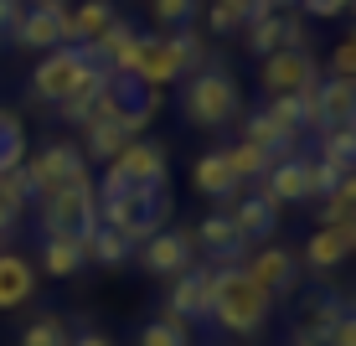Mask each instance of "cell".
<instances>
[{
	"instance_id": "obj_1",
	"label": "cell",
	"mask_w": 356,
	"mask_h": 346,
	"mask_svg": "<svg viewBox=\"0 0 356 346\" xmlns=\"http://www.w3.org/2000/svg\"><path fill=\"white\" fill-rule=\"evenodd\" d=\"M196 68H202V36H196L191 26L176 31V36H161V31L145 36L140 31L124 52L108 63V72H124V78L145 83V88H165V83L186 78V72H196Z\"/></svg>"
},
{
	"instance_id": "obj_2",
	"label": "cell",
	"mask_w": 356,
	"mask_h": 346,
	"mask_svg": "<svg viewBox=\"0 0 356 346\" xmlns=\"http://www.w3.org/2000/svg\"><path fill=\"white\" fill-rule=\"evenodd\" d=\"M268 315H274V300L243 274V264H212V331H222V336H259L268 326Z\"/></svg>"
},
{
	"instance_id": "obj_3",
	"label": "cell",
	"mask_w": 356,
	"mask_h": 346,
	"mask_svg": "<svg viewBox=\"0 0 356 346\" xmlns=\"http://www.w3.org/2000/svg\"><path fill=\"white\" fill-rule=\"evenodd\" d=\"M165 176H170V160H165V145L161 140H129L124 150L104 166V181H98V207L104 202H124L134 191H165Z\"/></svg>"
},
{
	"instance_id": "obj_4",
	"label": "cell",
	"mask_w": 356,
	"mask_h": 346,
	"mask_svg": "<svg viewBox=\"0 0 356 346\" xmlns=\"http://www.w3.org/2000/svg\"><path fill=\"white\" fill-rule=\"evenodd\" d=\"M243 114V93H238V78L222 68V63H202L186 78L181 88V119L196 129H222Z\"/></svg>"
},
{
	"instance_id": "obj_5",
	"label": "cell",
	"mask_w": 356,
	"mask_h": 346,
	"mask_svg": "<svg viewBox=\"0 0 356 346\" xmlns=\"http://www.w3.org/2000/svg\"><path fill=\"white\" fill-rule=\"evenodd\" d=\"M36 222H42V238H88L98 228V181L83 176L63 191L42 196L36 202Z\"/></svg>"
},
{
	"instance_id": "obj_6",
	"label": "cell",
	"mask_w": 356,
	"mask_h": 346,
	"mask_svg": "<svg viewBox=\"0 0 356 346\" xmlns=\"http://www.w3.org/2000/svg\"><path fill=\"white\" fill-rule=\"evenodd\" d=\"M93 72H98V63L88 57V47H57V52H47L42 63L31 68V98H42V104L57 109V104H67Z\"/></svg>"
},
{
	"instance_id": "obj_7",
	"label": "cell",
	"mask_w": 356,
	"mask_h": 346,
	"mask_svg": "<svg viewBox=\"0 0 356 346\" xmlns=\"http://www.w3.org/2000/svg\"><path fill=\"white\" fill-rule=\"evenodd\" d=\"M170 212H176V202H170L165 191H134L124 202H104L98 207V222L114 228V233H124L134 249H140L145 238H155V233L170 222Z\"/></svg>"
},
{
	"instance_id": "obj_8",
	"label": "cell",
	"mask_w": 356,
	"mask_h": 346,
	"mask_svg": "<svg viewBox=\"0 0 356 346\" xmlns=\"http://www.w3.org/2000/svg\"><path fill=\"white\" fill-rule=\"evenodd\" d=\"M26 176H31V191H36V202H42V196H52V191L72 187V181L93 176V171H88V160H83V145L52 140L42 155H26Z\"/></svg>"
},
{
	"instance_id": "obj_9",
	"label": "cell",
	"mask_w": 356,
	"mask_h": 346,
	"mask_svg": "<svg viewBox=\"0 0 356 346\" xmlns=\"http://www.w3.org/2000/svg\"><path fill=\"white\" fill-rule=\"evenodd\" d=\"M10 42L26 52H57L72 47V10L67 6H26L10 26Z\"/></svg>"
},
{
	"instance_id": "obj_10",
	"label": "cell",
	"mask_w": 356,
	"mask_h": 346,
	"mask_svg": "<svg viewBox=\"0 0 356 346\" xmlns=\"http://www.w3.org/2000/svg\"><path fill=\"white\" fill-rule=\"evenodd\" d=\"M243 274L259 284L268 300H284V294L300 290V253H289L284 243H259L243 258Z\"/></svg>"
},
{
	"instance_id": "obj_11",
	"label": "cell",
	"mask_w": 356,
	"mask_h": 346,
	"mask_svg": "<svg viewBox=\"0 0 356 346\" xmlns=\"http://www.w3.org/2000/svg\"><path fill=\"white\" fill-rule=\"evenodd\" d=\"M134 264H140L145 274H155V279H181L196 264V243H191L186 228H161L155 238H145L140 249H134Z\"/></svg>"
},
{
	"instance_id": "obj_12",
	"label": "cell",
	"mask_w": 356,
	"mask_h": 346,
	"mask_svg": "<svg viewBox=\"0 0 356 346\" xmlns=\"http://www.w3.org/2000/svg\"><path fill=\"white\" fill-rule=\"evenodd\" d=\"M310 78H321V68H315V52H310V47H279V52L259 57V88H264V98L300 93Z\"/></svg>"
},
{
	"instance_id": "obj_13",
	"label": "cell",
	"mask_w": 356,
	"mask_h": 346,
	"mask_svg": "<svg viewBox=\"0 0 356 346\" xmlns=\"http://www.w3.org/2000/svg\"><path fill=\"white\" fill-rule=\"evenodd\" d=\"M351 253L356 249H351L346 222H321V228L305 238V249H300V269H310V274H336Z\"/></svg>"
},
{
	"instance_id": "obj_14",
	"label": "cell",
	"mask_w": 356,
	"mask_h": 346,
	"mask_svg": "<svg viewBox=\"0 0 356 346\" xmlns=\"http://www.w3.org/2000/svg\"><path fill=\"white\" fill-rule=\"evenodd\" d=\"M207 310H212V269L191 264L181 279H170V300H165V315L176 320H207Z\"/></svg>"
},
{
	"instance_id": "obj_15",
	"label": "cell",
	"mask_w": 356,
	"mask_h": 346,
	"mask_svg": "<svg viewBox=\"0 0 356 346\" xmlns=\"http://www.w3.org/2000/svg\"><path fill=\"white\" fill-rule=\"evenodd\" d=\"M259 196H268L274 207H300L310 202V181H305V155H284L264 171L259 181Z\"/></svg>"
},
{
	"instance_id": "obj_16",
	"label": "cell",
	"mask_w": 356,
	"mask_h": 346,
	"mask_svg": "<svg viewBox=\"0 0 356 346\" xmlns=\"http://www.w3.org/2000/svg\"><path fill=\"white\" fill-rule=\"evenodd\" d=\"M227 217H232V233L243 238V249L268 243L279 233V207L268 202V196H238V202L227 207Z\"/></svg>"
},
{
	"instance_id": "obj_17",
	"label": "cell",
	"mask_w": 356,
	"mask_h": 346,
	"mask_svg": "<svg viewBox=\"0 0 356 346\" xmlns=\"http://www.w3.org/2000/svg\"><path fill=\"white\" fill-rule=\"evenodd\" d=\"M191 243H202L207 253H212V264H243V238L232 233V217L227 212H212V217H202L191 228Z\"/></svg>"
},
{
	"instance_id": "obj_18",
	"label": "cell",
	"mask_w": 356,
	"mask_h": 346,
	"mask_svg": "<svg viewBox=\"0 0 356 346\" xmlns=\"http://www.w3.org/2000/svg\"><path fill=\"white\" fill-rule=\"evenodd\" d=\"M191 181H196V191H202V196H212V202H222V207H232V202L243 196V181H238V176L227 171L222 150H207L202 160H196Z\"/></svg>"
},
{
	"instance_id": "obj_19",
	"label": "cell",
	"mask_w": 356,
	"mask_h": 346,
	"mask_svg": "<svg viewBox=\"0 0 356 346\" xmlns=\"http://www.w3.org/2000/svg\"><path fill=\"white\" fill-rule=\"evenodd\" d=\"M36 294V269L26 264V253L0 249V310H21Z\"/></svg>"
},
{
	"instance_id": "obj_20",
	"label": "cell",
	"mask_w": 356,
	"mask_h": 346,
	"mask_svg": "<svg viewBox=\"0 0 356 346\" xmlns=\"http://www.w3.org/2000/svg\"><path fill=\"white\" fill-rule=\"evenodd\" d=\"M341 315H346V300H341L336 290H310V294H300V320H294V326L310 331L315 341H325Z\"/></svg>"
},
{
	"instance_id": "obj_21",
	"label": "cell",
	"mask_w": 356,
	"mask_h": 346,
	"mask_svg": "<svg viewBox=\"0 0 356 346\" xmlns=\"http://www.w3.org/2000/svg\"><path fill=\"white\" fill-rule=\"evenodd\" d=\"M321 129H356V78H321Z\"/></svg>"
},
{
	"instance_id": "obj_22",
	"label": "cell",
	"mask_w": 356,
	"mask_h": 346,
	"mask_svg": "<svg viewBox=\"0 0 356 346\" xmlns=\"http://www.w3.org/2000/svg\"><path fill=\"white\" fill-rule=\"evenodd\" d=\"M134 134L124 129V119H93V125H83V160H98V166H108Z\"/></svg>"
},
{
	"instance_id": "obj_23",
	"label": "cell",
	"mask_w": 356,
	"mask_h": 346,
	"mask_svg": "<svg viewBox=\"0 0 356 346\" xmlns=\"http://www.w3.org/2000/svg\"><path fill=\"white\" fill-rule=\"evenodd\" d=\"M108 78H114V72L98 68L93 78L67 98V104H57V119H63V125H93V119H98V104H104V93H108Z\"/></svg>"
},
{
	"instance_id": "obj_24",
	"label": "cell",
	"mask_w": 356,
	"mask_h": 346,
	"mask_svg": "<svg viewBox=\"0 0 356 346\" xmlns=\"http://www.w3.org/2000/svg\"><path fill=\"white\" fill-rule=\"evenodd\" d=\"M243 42H248L253 57H268V52H279V47H289V10H264L259 21H248Z\"/></svg>"
},
{
	"instance_id": "obj_25",
	"label": "cell",
	"mask_w": 356,
	"mask_h": 346,
	"mask_svg": "<svg viewBox=\"0 0 356 346\" xmlns=\"http://www.w3.org/2000/svg\"><path fill=\"white\" fill-rule=\"evenodd\" d=\"M83 253H88V264H104V269H119V264H129L134 258V243L124 238V233H114V228H98L83 238Z\"/></svg>"
},
{
	"instance_id": "obj_26",
	"label": "cell",
	"mask_w": 356,
	"mask_h": 346,
	"mask_svg": "<svg viewBox=\"0 0 356 346\" xmlns=\"http://www.w3.org/2000/svg\"><path fill=\"white\" fill-rule=\"evenodd\" d=\"M83 264H88L83 238H42V269H47V279H72Z\"/></svg>"
},
{
	"instance_id": "obj_27",
	"label": "cell",
	"mask_w": 356,
	"mask_h": 346,
	"mask_svg": "<svg viewBox=\"0 0 356 346\" xmlns=\"http://www.w3.org/2000/svg\"><path fill=\"white\" fill-rule=\"evenodd\" d=\"M114 21H119V6H114V0H88L83 10H72V47L98 42Z\"/></svg>"
},
{
	"instance_id": "obj_28",
	"label": "cell",
	"mask_w": 356,
	"mask_h": 346,
	"mask_svg": "<svg viewBox=\"0 0 356 346\" xmlns=\"http://www.w3.org/2000/svg\"><path fill=\"white\" fill-rule=\"evenodd\" d=\"M222 160H227V171L248 187V181H264V171L274 166V155L259 150V145H248V140H238V145H222Z\"/></svg>"
},
{
	"instance_id": "obj_29",
	"label": "cell",
	"mask_w": 356,
	"mask_h": 346,
	"mask_svg": "<svg viewBox=\"0 0 356 346\" xmlns=\"http://www.w3.org/2000/svg\"><path fill=\"white\" fill-rule=\"evenodd\" d=\"M26 166V125L16 109H0V176Z\"/></svg>"
},
{
	"instance_id": "obj_30",
	"label": "cell",
	"mask_w": 356,
	"mask_h": 346,
	"mask_svg": "<svg viewBox=\"0 0 356 346\" xmlns=\"http://www.w3.org/2000/svg\"><path fill=\"white\" fill-rule=\"evenodd\" d=\"M134 346H191V326L161 310L155 320H145V326L134 331Z\"/></svg>"
},
{
	"instance_id": "obj_31",
	"label": "cell",
	"mask_w": 356,
	"mask_h": 346,
	"mask_svg": "<svg viewBox=\"0 0 356 346\" xmlns=\"http://www.w3.org/2000/svg\"><path fill=\"white\" fill-rule=\"evenodd\" d=\"M315 155L330 160L336 171H356V129H321L315 134Z\"/></svg>"
},
{
	"instance_id": "obj_32",
	"label": "cell",
	"mask_w": 356,
	"mask_h": 346,
	"mask_svg": "<svg viewBox=\"0 0 356 346\" xmlns=\"http://www.w3.org/2000/svg\"><path fill=\"white\" fill-rule=\"evenodd\" d=\"M196 10H202V0H150V16H155V26H161V36L186 31L196 21Z\"/></svg>"
},
{
	"instance_id": "obj_33",
	"label": "cell",
	"mask_w": 356,
	"mask_h": 346,
	"mask_svg": "<svg viewBox=\"0 0 356 346\" xmlns=\"http://www.w3.org/2000/svg\"><path fill=\"white\" fill-rule=\"evenodd\" d=\"M72 341V326L57 310H47V315H36L26 331H21V346H67Z\"/></svg>"
},
{
	"instance_id": "obj_34",
	"label": "cell",
	"mask_w": 356,
	"mask_h": 346,
	"mask_svg": "<svg viewBox=\"0 0 356 346\" xmlns=\"http://www.w3.org/2000/svg\"><path fill=\"white\" fill-rule=\"evenodd\" d=\"M315 217H321V222H351L356 217V171L341 176V187L321 202V212H315Z\"/></svg>"
},
{
	"instance_id": "obj_35",
	"label": "cell",
	"mask_w": 356,
	"mask_h": 346,
	"mask_svg": "<svg viewBox=\"0 0 356 346\" xmlns=\"http://www.w3.org/2000/svg\"><path fill=\"white\" fill-rule=\"evenodd\" d=\"M341 176H346V171H336L330 160H321V155H305V181H310V202H325V196L341 187Z\"/></svg>"
},
{
	"instance_id": "obj_36",
	"label": "cell",
	"mask_w": 356,
	"mask_h": 346,
	"mask_svg": "<svg viewBox=\"0 0 356 346\" xmlns=\"http://www.w3.org/2000/svg\"><path fill=\"white\" fill-rule=\"evenodd\" d=\"M330 78H356V36L336 42V52H330Z\"/></svg>"
},
{
	"instance_id": "obj_37",
	"label": "cell",
	"mask_w": 356,
	"mask_h": 346,
	"mask_svg": "<svg viewBox=\"0 0 356 346\" xmlns=\"http://www.w3.org/2000/svg\"><path fill=\"white\" fill-rule=\"evenodd\" d=\"M217 10H227L232 26H248V21L264 16V0H217Z\"/></svg>"
},
{
	"instance_id": "obj_38",
	"label": "cell",
	"mask_w": 356,
	"mask_h": 346,
	"mask_svg": "<svg viewBox=\"0 0 356 346\" xmlns=\"http://www.w3.org/2000/svg\"><path fill=\"white\" fill-rule=\"evenodd\" d=\"M346 10H351V0H300V16H315V21H336Z\"/></svg>"
},
{
	"instance_id": "obj_39",
	"label": "cell",
	"mask_w": 356,
	"mask_h": 346,
	"mask_svg": "<svg viewBox=\"0 0 356 346\" xmlns=\"http://www.w3.org/2000/svg\"><path fill=\"white\" fill-rule=\"evenodd\" d=\"M325 346H356V310H351V300H346V315H341L336 326H330Z\"/></svg>"
},
{
	"instance_id": "obj_40",
	"label": "cell",
	"mask_w": 356,
	"mask_h": 346,
	"mask_svg": "<svg viewBox=\"0 0 356 346\" xmlns=\"http://www.w3.org/2000/svg\"><path fill=\"white\" fill-rule=\"evenodd\" d=\"M21 217H26V207H21V202H10V196L0 191V243H6L10 233L21 228Z\"/></svg>"
},
{
	"instance_id": "obj_41",
	"label": "cell",
	"mask_w": 356,
	"mask_h": 346,
	"mask_svg": "<svg viewBox=\"0 0 356 346\" xmlns=\"http://www.w3.org/2000/svg\"><path fill=\"white\" fill-rule=\"evenodd\" d=\"M16 16H21V0H0V42L10 36V26H16Z\"/></svg>"
},
{
	"instance_id": "obj_42",
	"label": "cell",
	"mask_w": 356,
	"mask_h": 346,
	"mask_svg": "<svg viewBox=\"0 0 356 346\" xmlns=\"http://www.w3.org/2000/svg\"><path fill=\"white\" fill-rule=\"evenodd\" d=\"M207 26H212L217 36H232V31H238V26H232V16H227V10H217V6L207 10Z\"/></svg>"
},
{
	"instance_id": "obj_43",
	"label": "cell",
	"mask_w": 356,
	"mask_h": 346,
	"mask_svg": "<svg viewBox=\"0 0 356 346\" xmlns=\"http://www.w3.org/2000/svg\"><path fill=\"white\" fill-rule=\"evenodd\" d=\"M67 346H114L108 336H98V331H72V341Z\"/></svg>"
},
{
	"instance_id": "obj_44",
	"label": "cell",
	"mask_w": 356,
	"mask_h": 346,
	"mask_svg": "<svg viewBox=\"0 0 356 346\" xmlns=\"http://www.w3.org/2000/svg\"><path fill=\"white\" fill-rule=\"evenodd\" d=\"M289 346H325V341H315L310 331H300V326H294V331H289Z\"/></svg>"
},
{
	"instance_id": "obj_45",
	"label": "cell",
	"mask_w": 356,
	"mask_h": 346,
	"mask_svg": "<svg viewBox=\"0 0 356 346\" xmlns=\"http://www.w3.org/2000/svg\"><path fill=\"white\" fill-rule=\"evenodd\" d=\"M264 10H300V0H264Z\"/></svg>"
},
{
	"instance_id": "obj_46",
	"label": "cell",
	"mask_w": 356,
	"mask_h": 346,
	"mask_svg": "<svg viewBox=\"0 0 356 346\" xmlns=\"http://www.w3.org/2000/svg\"><path fill=\"white\" fill-rule=\"evenodd\" d=\"M346 233H351V249H356V217H351V222H346Z\"/></svg>"
},
{
	"instance_id": "obj_47",
	"label": "cell",
	"mask_w": 356,
	"mask_h": 346,
	"mask_svg": "<svg viewBox=\"0 0 356 346\" xmlns=\"http://www.w3.org/2000/svg\"><path fill=\"white\" fill-rule=\"evenodd\" d=\"M31 6H63V0H31Z\"/></svg>"
},
{
	"instance_id": "obj_48",
	"label": "cell",
	"mask_w": 356,
	"mask_h": 346,
	"mask_svg": "<svg viewBox=\"0 0 356 346\" xmlns=\"http://www.w3.org/2000/svg\"><path fill=\"white\" fill-rule=\"evenodd\" d=\"M351 10H356V0H351ZM351 36H356V31H351Z\"/></svg>"
},
{
	"instance_id": "obj_49",
	"label": "cell",
	"mask_w": 356,
	"mask_h": 346,
	"mask_svg": "<svg viewBox=\"0 0 356 346\" xmlns=\"http://www.w3.org/2000/svg\"><path fill=\"white\" fill-rule=\"evenodd\" d=\"M351 310H356V300H351Z\"/></svg>"
}]
</instances>
